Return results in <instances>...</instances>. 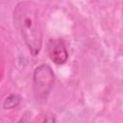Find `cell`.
Listing matches in <instances>:
<instances>
[{
  "label": "cell",
  "mask_w": 123,
  "mask_h": 123,
  "mask_svg": "<svg viewBox=\"0 0 123 123\" xmlns=\"http://www.w3.org/2000/svg\"><path fill=\"white\" fill-rule=\"evenodd\" d=\"M13 23L31 55H38L42 45V31L36 5L30 1L19 2L13 10Z\"/></svg>",
  "instance_id": "6da1fadb"
},
{
  "label": "cell",
  "mask_w": 123,
  "mask_h": 123,
  "mask_svg": "<svg viewBox=\"0 0 123 123\" xmlns=\"http://www.w3.org/2000/svg\"><path fill=\"white\" fill-rule=\"evenodd\" d=\"M55 82V74L48 64H39L34 70L33 90L37 101H44L51 92Z\"/></svg>",
  "instance_id": "7a4b0ae2"
},
{
  "label": "cell",
  "mask_w": 123,
  "mask_h": 123,
  "mask_svg": "<svg viewBox=\"0 0 123 123\" xmlns=\"http://www.w3.org/2000/svg\"><path fill=\"white\" fill-rule=\"evenodd\" d=\"M47 53L50 60L58 65L63 64L68 59L65 43L61 38H50L47 42Z\"/></svg>",
  "instance_id": "3957f363"
},
{
  "label": "cell",
  "mask_w": 123,
  "mask_h": 123,
  "mask_svg": "<svg viewBox=\"0 0 123 123\" xmlns=\"http://www.w3.org/2000/svg\"><path fill=\"white\" fill-rule=\"evenodd\" d=\"M20 102H21L20 95H18L16 93H12L8 97L5 98L2 107L4 110H11V109L16 108L20 104Z\"/></svg>",
  "instance_id": "277c9868"
}]
</instances>
